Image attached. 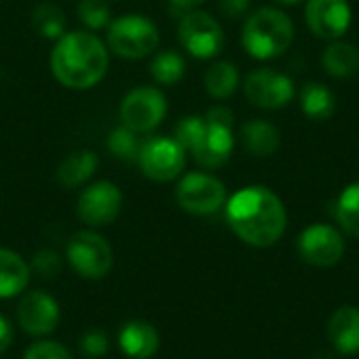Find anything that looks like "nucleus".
<instances>
[{"label":"nucleus","instance_id":"f257e3e1","mask_svg":"<svg viewBox=\"0 0 359 359\" xmlns=\"http://www.w3.org/2000/svg\"><path fill=\"white\" fill-rule=\"evenodd\" d=\"M227 223L231 231L255 248L273 246L286 229V208L265 185H250L227 200Z\"/></svg>","mask_w":359,"mask_h":359},{"label":"nucleus","instance_id":"f03ea898","mask_svg":"<svg viewBox=\"0 0 359 359\" xmlns=\"http://www.w3.org/2000/svg\"><path fill=\"white\" fill-rule=\"evenodd\" d=\"M109 67L107 44L90 32H67L50 50V72L57 82L72 90L97 86Z\"/></svg>","mask_w":359,"mask_h":359},{"label":"nucleus","instance_id":"7ed1b4c3","mask_svg":"<svg viewBox=\"0 0 359 359\" xmlns=\"http://www.w3.org/2000/svg\"><path fill=\"white\" fill-rule=\"evenodd\" d=\"M233 111L215 105L206 116H185L175 126V139L202 168H221L233 154Z\"/></svg>","mask_w":359,"mask_h":359},{"label":"nucleus","instance_id":"20e7f679","mask_svg":"<svg viewBox=\"0 0 359 359\" xmlns=\"http://www.w3.org/2000/svg\"><path fill=\"white\" fill-rule=\"evenodd\" d=\"M294 40V25L290 17L273 6L255 11L242 29V44L255 59H276L284 55Z\"/></svg>","mask_w":359,"mask_h":359},{"label":"nucleus","instance_id":"39448f33","mask_svg":"<svg viewBox=\"0 0 359 359\" xmlns=\"http://www.w3.org/2000/svg\"><path fill=\"white\" fill-rule=\"evenodd\" d=\"M160 44L158 25L139 13L111 19L107 27V48L122 59H143Z\"/></svg>","mask_w":359,"mask_h":359},{"label":"nucleus","instance_id":"423d86ee","mask_svg":"<svg viewBox=\"0 0 359 359\" xmlns=\"http://www.w3.org/2000/svg\"><path fill=\"white\" fill-rule=\"evenodd\" d=\"M137 162L147 179L168 183L183 172L187 151L175 137H151L141 145Z\"/></svg>","mask_w":359,"mask_h":359},{"label":"nucleus","instance_id":"0eeeda50","mask_svg":"<svg viewBox=\"0 0 359 359\" xmlns=\"http://www.w3.org/2000/svg\"><path fill=\"white\" fill-rule=\"evenodd\" d=\"M67 261L78 276L101 280L114 265V252L103 236L95 231H78L67 242Z\"/></svg>","mask_w":359,"mask_h":359},{"label":"nucleus","instance_id":"6e6552de","mask_svg":"<svg viewBox=\"0 0 359 359\" xmlns=\"http://www.w3.org/2000/svg\"><path fill=\"white\" fill-rule=\"evenodd\" d=\"M179 42L196 59H212L225 46V34L221 23L204 13L189 11L179 21Z\"/></svg>","mask_w":359,"mask_h":359},{"label":"nucleus","instance_id":"1a4fd4ad","mask_svg":"<svg viewBox=\"0 0 359 359\" xmlns=\"http://www.w3.org/2000/svg\"><path fill=\"white\" fill-rule=\"evenodd\" d=\"M168 103L160 88L139 86L133 88L120 103L122 126L135 130L137 135L154 130L166 116Z\"/></svg>","mask_w":359,"mask_h":359},{"label":"nucleus","instance_id":"9d476101","mask_svg":"<svg viewBox=\"0 0 359 359\" xmlns=\"http://www.w3.org/2000/svg\"><path fill=\"white\" fill-rule=\"evenodd\" d=\"M227 202L225 185L206 172H189L177 185V204L198 217L215 215Z\"/></svg>","mask_w":359,"mask_h":359},{"label":"nucleus","instance_id":"9b49d317","mask_svg":"<svg viewBox=\"0 0 359 359\" xmlns=\"http://www.w3.org/2000/svg\"><path fill=\"white\" fill-rule=\"evenodd\" d=\"M244 95L246 99L261 109H280L286 107L294 97L292 80L271 67L255 69L244 80Z\"/></svg>","mask_w":359,"mask_h":359},{"label":"nucleus","instance_id":"f8f14e48","mask_svg":"<svg viewBox=\"0 0 359 359\" xmlns=\"http://www.w3.org/2000/svg\"><path fill=\"white\" fill-rule=\"evenodd\" d=\"M122 210V191L111 181H95L78 198V219L84 225L101 227L118 219Z\"/></svg>","mask_w":359,"mask_h":359},{"label":"nucleus","instance_id":"ddd939ff","mask_svg":"<svg viewBox=\"0 0 359 359\" xmlns=\"http://www.w3.org/2000/svg\"><path fill=\"white\" fill-rule=\"evenodd\" d=\"M299 255L309 265L334 267L345 255V240L334 227L316 223L299 236Z\"/></svg>","mask_w":359,"mask_h":359},{"label":"nucleus","instance_id":"4468645a","mask_svg":"<svg viewBox=\"0 0 359 359\" xmlns=\"http://www.w3.org/2000/svg\"><path fill=\"white\" fill-rule=\"evenodd\" d=\"M19 328L29 337H46L59 324V305L44 290H32L17 305Z\"/></svg>","mask_w":359,"mask_h":359},{"label":"nucleus","instance_id":"2eb2a0df","mask_svg":"<svg viewBox=\"0 0 359 359\" xmlns=\"http://www.w3.org/2000/svg\"><path fill=\"white\" fill-rule=\"evenodd\" d=\"M305 19L322 40H339L351 25V6L347 0H309Z\"/></svg>","mask_w":359,"mask_h":359},{"label":"nucleus","instance_id":"dca6fc26","mask_svg":"<svg viewBox=\"0 0 359 359\" xmlns=\"http://www.w3.org/2000/svg\"><path fill=\"white\" fill-rule=\"evenodd\" d=\"M118 345L126 358L149 359L154 358L160 349V334L156 332V328L151 324L133 320L120 328Z\"/></svg>","mask_w":359,"mask_h":359},{"label":"nucleus","instance_id":"f3484780","mask_svg":"<svg viewBox=\"0 0 359 359\" xmlns=\"http://www.w3.org/2000/svg\"><path fill=\"white\" fill-rule=\"evenodd\" d=\"M328 339L334 349L343 355H353L359 351V309L341 307L332 313L328 322Z\"/></svg>","mask_w":359,"mask_h":359},{"label":"nucleus","instance_id":"a211bd4d","mask_svg":"<svg viewBox=\"0 0 359 359\" xmlns=\"http://www.w3.org/2000/svg\"><path fill=\"white\" fill-rule=\"evenodd\" d=\"M246 151L255 158H269L280 147V130L267 120H250L240 130Z\"/></svg>","mask_w":359,"mask_h":359},{"label":"nucleus","instance_id":"6ab92c4d","mask_svg":"<svg viewBox=\"0 0 359 359\" xmlns=\"http://www.w3.org/2000/svg\"><path fill=\"white\" fill-rule=\"evenodd\" d=\"M29 284L27 263L13 250L0 248V299L21 294Z\"/></svg>","mask_w":359,"mask_h":359},{"label":"nucleus","instance_id":"aec40b11","mask_svg":"<svg viewBox=\"0 0 359 359\" xmlns=\"http://www.w3.org/2000/svg\"><path fill=\"white\" fill-rule=\"evenodd\" d=\"M99 164V158L95 151L90 149H78L74 154H69L57 168V181L67 187V189H76L80 185H84L86 181H90V177L95 175Z\"/></svg>","mask_w":359,"mask_h":359},{"label":"nucleus","instance_id":"412c9836","mask_svg":"<svg viewBox=\"0 0 359 359\" xmlns=\"http://www.w3.org/2000/svg\"><path fill=\"white\" fill-rule=\"evenodd\" d=\"M322 65L334 78H351L359 72V48L351 42L334 40L324 50Z\"/></svg>","mask_w":359,"mask_h":359},{"label":"nucleus","instance_id":"4be33fe9","mask_svg":"<svg viewBox=\"0 0 359 359\" xmlns=\"http://www.w3.org/2000/svg\"><path fill=\"white\" fill-rule=\"evenodd\" d=\"M301 109L309 120H328L337 109L334 95L322 82H307L301 88Z\"/></svg>","mask_w":359,"mask_h":359},{"label":"nucleus","instance_id":"5701e85b","mask_svg":"<svg viewBox=\"0 0 359 359\" xmlns=\"http://www.w3.org/2000/svg\"><path fill=\"white\" fill-rule=\"evenodd\" d=\"M240 84V72L231 61H217L204 74V86L210 97L227 99L236 93Z\"/></svg>","mask_w":359,"mask_h":359},{"label":"nucleus","instance_id":"b1692460","mask_svg":"<svg viewBox=\"0 0 359 359\" xmlns=\"http://www.w3.org/2000/svg\"><path fill=\"white\" fill-rule=\"evenodd\" d=\"M65 13L55 2H40L32 11L34 29L46 40H59L65 34Z\"/></svg>","mask_w":359,"mask_h":359},{"label":"nucleus","instance_id":"393cba45","mask_svg":"<svg viewBox=\"0 0 359 359\" xmlns=\"http://www.w3.org/2000/svg\"><path fill=\"white\" fill-rule=\"evenodd\" d=\"M151 78L162 86H175L185 76V59L177 50H160L149 63Z\"/></svg>","mask_w":359,"mask_h":359},{"label":"nucleus","instance_id":"a878e982","mask_svg":"<svg viewBox=\"0 0 359 359\" xmlns=\"http://www.w3.org/2000/svg\"><path fill=\"white\" fill-rule=\"evenodd\" d=\"M337 221L347 236L359 238V181L341 191L337 200Z\"/></svg>","mask_w":359,"mask_h":359},{"label":"nucleus","instance_id":"bb28decb","mask_svg":"<svg viewBox=\"0 0 359 359\" xmlns=\"http://www.w3.org/2000/svg\"><path fill=\"white\" fill-rule=\"evenodd\" d=\"M141 145L143 143L139 141V135L126 126L114 128L107 137V149L111 151V156H116L124 162H135L139 158Z\"/></svg>","mask_w":359,"mask_h":359},{"label":"nucleus","instance_id":"cd10ccee","mask_svg":"<svg viewBox=\"0 0 359 359\" xmlns=\"http://www.w3.org/2000/svg\"><path fill=\"white\" fill-rule=\"evenodd\" d=\"M78 19L93 32L109 27L111 11L105 0H80L78 2Z\"/></svg>","mask_w":359,"mask_h":359},{"label":"nucleus","instance_id":"c85d7f7f","mask_svg":"<svg viewBox=\"0 0 359 359\" xmlns=\"http://www.w3.org/2000/svg\"><path fill=\"white\" fill-rule=\"evenodd\" d=\"M32 269L42 280H53L61 273V259L53 250H38L32 259Z\"/></svg>","mask_w":359,"mask_h":359},{"label":"nucleus","instance_id":"c756f323","mask_svg":"<svg viewBox=\"0 0 359 359\" xmlns=\"http://www.w3.org/2000/svg\"><path fill=\"white\" fill-rule=\"evenodd\" d=\"M23 359H72V353L57 341H40L27 347Z\"/></svg>","mask_w":359,"mask_h":359},{"label":"nucleus","instance_id":"7c9ffc66","mask_svg":"<svg viewBox=\"0 0 359 359\" xmlns=\"http://www.w3.org/2000/svg\"><path fill=\"white\" fill-rule=\"evenodd\" d=\"M80 351L82 355L95 359L103 358L109 351V341L105 337V332L101 330H88L82 339H80Z\"/></svg>","mask_w":359,"mask_h":359},{"label":"nucleus","instance_id":"2f4dec72","mask_svg":"<svg viewBox=\"0 0 359 359\" xmlns=\"http://www.w3.org/2000/svg\"><path fill=\"white\" fill-rule=\"evenodd\" d=\"M219 8L225 17L238 19L250 8V0H219Z\"/></svg>","mask_w":359,"mask_h":359},{"label":"nucleus","instance_id":"473e14b6","mask_svg":"<svg viewBox=\"0 0 359 359\" xmlns=\"http://www.w3.org/2000/svg\"><path fill=\"white\" fill-rule=\"evenodd\" d=\"M11 343H13V326L8 324L6 318L0 316V355L11 347Z\"/></svg>","mask_w":359,"mask_h":359},{"label":"nucleus","instance_id":"72a5a7b5","mask_svg":"<svg viewBox=\"0 0 359 359\" xmlns=\"http://www.w3.org/2000/svg\"><path fill=\"white\" fill-rule=\"evenodd\" d=\"M175 8H179V11H196L200 4H204L206 0H168Z\"/></svg>","mask_w":359,"mask_h":359},{"label":"nucleus","instance_id":"f704fd0d","mask_svg":"<svg viewBox=\"0 0 359 359\" xmlns=\"http://www.w3.org/2000/svg\"><path fill=\"white\" fill-rule=\"evenodd\" d=\"M276 2H280V4H286V6H290V4H297V2H301V0H276Z\"/></svg>","mask_w":359,"mask_h":359}]
</instances>
